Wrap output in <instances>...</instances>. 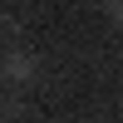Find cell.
I'll list each match as a JSON object with an SVG mask.
<instances>
[{"label": "cell", "mask_w": 123, "mask_h": 123, "mask_svg": "<svg viewBox=\"0 0 123 123\" xmlns=\"http://www.w3.org/2000/svg\"><path fill=\"white\" fill-rule=\"evenodd\" d=\"M30 74H35V59H10V79H30Z\"/></svg>", "instance_id": "obj_1"}]
</instances>
